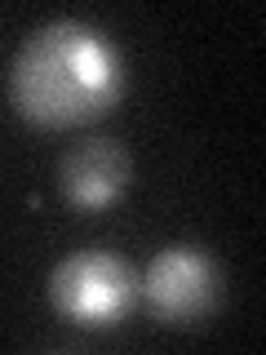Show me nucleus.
Returning a JSON list of instances; mask_svg holds the SVG:
<instances>
[{
    "label": "nucleus",
    "instance_id": "nucleus-1",
    "mask_svg": "<svg viewBox=\"0 0 266 355\" xmlns=\"http://www.w3.org/2000/svg\"><path fill=\"white\" fill-rule=\"evenodd\" d=\"M125 62L103 31L58 18L36 27L9 67V103L36 129H76L116 111Z\"/></svg>",
    "mask_w": 266,
    "mask_h": 355
},
{
    "label": "nucleus",
    "instance_id": "nucleus-2",
    "mask_svg": "<svg viewBox=\"0 0 266 355\" xmlns=\"http://www.w3.org/2000/svg\"><path fill=\"white\" fill-rule=\"evenodd\" d=\"M49 302L71 324L103 329L125 320L129 306L138 302V275L107 249H80L53 266Z\"/></svg>",
    "mask_w": 266,
    "mask_h": 355
},
{
    "label": "nucleus",
    "instance_id": "nucleus-3",
    "mask_svg": "<svg viewBox=\"0 0 266 355\" xmlns=\"http://www.w3.org/2000/svg\"><path fill=\"white\" fill-rule=\"evenodd\" d=\"M218 266L195 244H169L147 262L138 297L160 324H195L218 306Z\"/></svg>",
    "mask_w": 266,
    "mask_h": 355
},
{
    "label": "nucleus",
    "instance_id": "nucleus-4",
    "mask_svg": "<svg viewBox=\"0 0 266 355\" xmlns=\"http://www.w3.org/2000/svg\"><path fill=\"white\" fill-rule=\"evenodd\" d=\"M129 187V151L111 138H89L58 164V196L80 214L111 209Z\"/></svg>",
    "mask_w": 266,
    "mask_h": 355
}]
</instances>
